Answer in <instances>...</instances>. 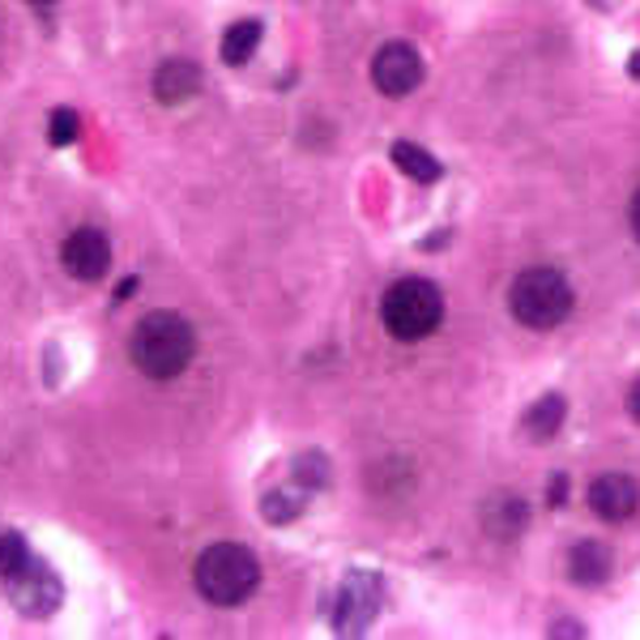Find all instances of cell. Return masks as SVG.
I'll return each instance as SVG.
<instances>
[{"instance_id":"6da1fadb","label":"cell","mask_w":640,"mask_h":640,"mask_svg":"<svg viewBox=\"0 0 640 640\" xmlns=\"http://www.w3.org/2000/svg\"><path fill=\"white\" fill-rule=\"evenodd\" d=\"M197 354V334L179 312H150L128 338V359L150 380H175Z\"/></svg>"},{"instance_id":"7a4b0ae2","label":"cell","mask_w":640,"mask_h":640,"mask_svg":"<svg viewBox=\"0 0 640 640\" xmlns=\"http://www.w3.org/2000/svg\"><path fill=\"white\" fill-rule=\"evenodd\" d=\"M192 581L197 593L214 606H239L256 593L261 585V564L248 547L239 542H214L197 555V568H192Z\"/></svg>"},{"instance_id":"3957f363","label":"cell","mask_w":640,"mask_h":640,"mask_svg":"<svg viewBox=\"0 0 640 640\" xmlns=\"http://www.w3.org/2000/svg\"><path fill=\"white\" fill-rule=\"evenodd\" d=\"M509 303H513V316L522 321L525 329H555V325L568 321L577 299H573V283L560 269L534 265V269H522L513 278Z\"/></svg>"},{"instance_id":"277c9868","label":"cell","mask_w":640,"mask_h":640,"mask_svg":"<svg viewBox=\"0 0 640 640\" xmlns=\"http://www.w3.org/2000/svg\"><path fill=\"white\" fill-rule=\"evenodd\" d=\"M380 321L398 342H423L440 329L444 321V294L427 278H402L393 283L385 303H380Z\"/></svg>"},{"instance_id":"5b68a950","label":"cell","mask_w":640,"mask_h":640,"mask_svg":"<svg viewBox=\"0 0 640 640\" xmlns=\"http://www.w3.org/2000/svg\"><path fill=\"white\" fill-rule=\"evenodd\" d=\"M380 602H385V581L380 573L372 568H354L347 573V581L338 585V598H334V628L338 632H363L376 615H380Z\"/></svg>"},{"instance_id":"8992f818","label":"cell","mask_w":640,"mask_h":640,"mask_svg":"<svg viewBox=\"0 0 640 640\" xmlns=\"http://www.w3.org/2000/svg\"><path fill=\"white\" fill-rule=\"evenodd\" d=\"M60 261L77 283H99L112 269V243L99 227H77L73 235H64Z\"/></svg>"},{"instance_id":"52a82bcc","label":"cell","mask_w":640,"mask_h":640,"mask_svg":"<svg viewBox=\"0 0 640 640\" xmlns=\"http://www.w3.org/2000/svg\"><path fill=\"white\" fill-rule=\"evenodd\" d=\"M372 81H376L380 95L402 99V95H410L423 81V60H418V52L410 43H385L376 52V60H372Z\"/></svg>"},{"instance_id":"ba28073f","label":"cell","mask_w":640,"mask_h":640,"mask_svg":"<svg viewBox=\"0 0 640 640\" xmlns=\"http://www.w3.org/2000/svg\"><path fill=\"white\" fill-rule=\"evenodd\" d=\"M589 509H593L606 525H619V522H628V517H637V509H640L637 478H632V474H619V469L598 474L593 487H589Z\"/></svg>"},{"instance_id":"9c48e42d","label":"cell","mask_w":640,"mask_h":640,"mask_svg":"<svg viewBox=\"0 0 640 640\" xmlns=\"http://www.w3.org/2000/svg\"><path fill=\"white\" fill-rule=\"evenodd\" d=\"M9 593H13V602L22 606V615H30V619H43V615H52L60 606V581L52 577V568H43V564H26L17 577H9Z\"/></svg>"},{"instance_id":"30bf717a","label":"cell","mask_w":640,"mask_h":640,"mask_svg":"<svg viewBox=\"0 0 640 640\" xmlns=\"http://www.w3.org/2000/svg\"><path fill=\"white\" fill-rule=\"evenodd\" d=\"M529 525V509H525L522 495L513 491H500L482 504V534L495 538V542H517Z\"/></svg>"},{"instance_id":"8fae6325","label":"cell","mask_w":640,"mask_h":640,"mask_svg":"<svg viewBox=\"0 0 640 640\" xmlns=\"http://www.w3.org/2000/svg\"><path fill=\"white\" fill-rule=\"evenodd\" d=\"M201 90V68L192 64V60H163L159 64V73H154V99L159 103H188L192 95Z\"/></svg>"},{"instance_id":"7c38bea8","label":"cell","mask_w":640,"mask_h":640,"mask_svg":"<svg viewBox=\"0 0 640 640\" xmlns=\"http://www.w3.org/2000/svg\"><path fill=\"white\" fill-rule=\"evenodd\" d=\"M611 568H615V555H611L606 542L585 538V542H577V547L568 551V577H573L577 585H585V589H593V585L606 581Z\"/></svg>"},{"instance_id":"4fadbf2b","label":"cell","mask_w":640,"mask_h":640,"mask_svg":"<svg viewBox=\"0 0 640 640\" xmlns=\"http://www.w3.org/2000/svg\"><path fill=\"white\" fill-rule=\"evenodd\" d=\"M564 418H568V402H564L560 393H547V398H538V402L529 406V414H525V436H529L534 444H547L551 436H560Z\"/></svg>"},{"instance_id":"5bb4252c","label":"cell","mask_w":640,"mask_h":640,"mask_svg":"<svg viewBox=\"0 0 640 640\" xmlns=\"http://www.w3.org/2000/svg\"><path fill=\"white\" fill-rule=\"evenodd\" d=\"M393 163L410 175V179H418V184H436L444 167L423 150V146H414V141H393Z\"/></svg>"},{"instance_id":"9a60e30c","label":"cell","mask_w":640,"mask_h":640,"mask_svg":"<svg viewBox=\"0 0 640 640\" xmlns=\"http://www.w3.org/2000/svg\"><path fill=\"white\" fill-rule=\"evenodd\" d=\"M261 48V22L256 17H248V22H235L231 30L223 35V60L227 64H248L252 60V52Z\"/></svg>"},{"instance_id":"2e32d148","label":"cell","mask_w":640,"mask_h":640,"mask_svg":"<svg viewBox=\"0 0 640 640\" xmlns=\"http://www.w3.org/2000/svg\"><path fill=\"white\" fill-rule=\"evenodd\" d=\"M303 504H308V487H303V482H294V487H278V491H269V495H265V522L269 525L294 522V517L303 513Z\"/></svg>"},{"instance_id":"e0dca14e","label":"cell","mask_w":640,"mask_h":640,"mask_svg":"<svg viewBox=\"0 0 640 640\" xmlns=\"http://www.w3.org/2000/svg\"><path fill=\"white\" fill-rule=\"evenodd\" d=\"M30 564V551H26V538L22 534H0V577L9 581V577H17L22 568Z\"/></svg>"},{"instance_id":"ac0fdd59","label":"cell","mask_w":640,"mask_h":640,"mask_svg":"<svg viewBox=\"0 0 640 640\" xmlns=\"http://www.w3.org/2000/svg\"><path fill=\"white\" fill-rule=\"evenodd\" d=\"M48 137H52V146H73L77 137H81V120L73 108H57L52 120H48Z\"/></svg>"},{"instance_id":"d6986e66","label":"cell","mask_w":640,"mask_h":640,"mask_svg":"<svg viewBox=\"0 0 640 640\" xmlns=\"http://www.w3.org/2000/svg\"><path fill=\"white\" fill-rule=\"evenodd\" d=\"M294 482H303L308 491L325 487V482H329V462H325L321 453H308V457H299V462H294Z\"/></svg>"},{"instance_id":"ffe728a7","label":"cell","mask_w":640,"mask_h":640,"mask_svg":"<svg viewBox=\"0 0 640 640\" xmlns=\"http://www.w3.org/2000/svg\"><path fill=\"white\" fill-rule=\"evenodd\" d=\"M564 500H568V474H555L551 487H547V504L551 509H564Z\"/></svg>"},{"instance_id":"44dd1931","label":"cell","mask_w":640,"mask_h":640,"mask_svg":"<svg viewBox=\"0 0 640 640\" xmlns=\"http://www.w3.org/2000/svg\"><path fill=\"white\" fill-rule=\"evenodd\" d=\"M628 414H632V418L640 423V380L632 385V389H628Z\"/></svg>"},{"instance_id":"7402d4cb","label":"cell","mask_w":640,"mask_h":640,"mask_svg":"<svg viewBox=\"0 0 640 640\" xmlns=\"http://www.w3.org/2000/svg\"><path fill=\"white\" fill-rule=\"evenodd\" d=\"M551 637H585V628H577V624H555Z\"/></svg>"},{"instance_id":"603a6c76","label":"cell","mask_w":640,"mask_h":640,"mask_svg":"<svg viewBox=\"0 0 640 640\" xmlns=\"http://www.w3.org/2000/svg\"><path fill=\"white\" fill-rule=\"evenodd\" d=\"M632 231H637V239H640V192L632 197Z\"/></svg>"},{"instance_id":"cb8c5ba5","label":"cell","mask_w":640,"mask_h":640,"mask_svg":"<svg viewBox=\"0 0 640 640\" xmlns=\"http://www.w3.org/2000/svg\"><path fill=\"white\" fill-rule=\"evenodd\" d=\"M137 291V278H128V283H120V291H116V299H128V294Z\"/></svg>"},{"instance_id":"d4e9b609","label":"cell","mask_w":640,"mask_h":640,"mask_svg":"<svg viewBox=\"0 0 640 640\" xmlns=\"http://www.w3.org/2000/svg\"><path fill=\"white\" fill-rule=\"evenodd\" d=\"M628 73H632V77H637V81H640V52H637V57H632V60H628Z\"/></svg>"}]
</instances>
